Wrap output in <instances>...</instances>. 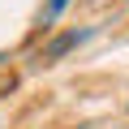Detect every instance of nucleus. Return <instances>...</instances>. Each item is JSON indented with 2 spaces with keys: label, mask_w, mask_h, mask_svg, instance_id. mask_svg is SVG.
<instances>
[{
  "label": "nucleus",
  "mask_w": 129,
  "mask_h": 129,
  "mask_svg": "<svg viewBox=\"0 0 129 129\" xmlns=\"http://www.w3.org/2000/svg\"><path fill=\"white\" fill-rule=\"evenodd\" d=\"M90 35H95L90 26H82V30H64V35H56V39H47V43H43V52H39V60H43V64H56L60 56H69L73 47H82V43H86Z\"/></svg>",
  "instance_id": "f257e3e1"
},
{
  "label": "nucleus",
  "mask_w": 129,
  "mask_h": 129,
  "mask_svg": "<svg viewBox=\"0 0 129 129\" xmlns=\"http://www.w3.org/2000/svg\"><path fill=\"white\" fill-rule=\"evenodd\" d=\"M64 5H69V0H47V9H43V22H56Z\"/></svg>",
  "instance_id": "f03ea898"
},
{
  "label": "nucleus",
  "mask_w": 129,
  "mask_h": 129,
  "mask_svg": "<svg viewBox=\"0 0 129 129\" xmlns=\"http://www.w3.org/2000/svg\"><path fill=\"white\" fill-rule=\"evenodd\" d=\"M5 60H9V56H5V52H0V64H5Z\"/></svg>",
  "instance_id": "7ed1b4c3"
}]
</instances>
